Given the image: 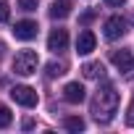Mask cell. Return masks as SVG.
I'll list each match as a JSON object with an SVG mask.
<instances>
[{
	"label": "cell",
	"instance_id": "5b68a950",
	"mask_svg": "<svg viewBox=\"0 0 134 134\" xmlns=\"http://www.w3.org/2000/svg\"><path fill=\"white\" fill-rule=\"evenodd\" d=\"M103 29H105V40H121L126 34V21L121 16H110Z\"/></svg>",
	"mask_w": 134,
	"mask_h": 134
},
{
	"label": "cell",
	"instance_id": "e0dca14e",
	"mask_svg": "<svg viewBox=\"0 0 134 134\" xmlns=\"http://www.w3.org/2000/svg\"><path fill=\"white\" fill-rule=\"evenodd\" d=\"M126 124L134 126V97H131V103H129V108H126Z\"/></svg>",
	"mask_w": 134,
	"mask_h": 134
},
{
	"label": "cell",
	"instance_id": "ac0fdd59",
	"mask_svg": "<svg viewBox=\"0 0 134 134\" xmlns=\"http://www.w3.org/2000/svg\"><path fill=\"white\" fill-rule=\"evenodd\" d=\"M126 0H105V5H113V8H121Z\"/></svg>",
	"mask_w": 134,
	"mask_h": 134
},
{
	"label": "cell",
	"instance_id": "8fae6325",
	"mask_svg": "<svg viewBox=\"0 0 134 134\" xmlns=\"http://www.w3.org/2000/svg\"><path fill=\"white\" fill-rule=\"evenodd\" d=\"M103 63L100 60H92V63H84L82 66V74H84V79H103Z\"/></svg>",
	"mask_w": 134,
	"mask_h": 134
},
{
	"label": "cell",
	"instance_id": "30bf717a",
	"mask_svg": "<svg viewBox=\"0 0 134 134\" xmlns=\"http://www.w3.org/2000/svg\"><path fill=\"white\" fill-rule=\"evenodd\" d=\"M74 8V0H55L50 5V19H66Z\"/></svg>",
	"mask_w": 134,
	"mask_h": 134
},
{
	"label": "cell",
	"instance_id": "44dd1931",
	"mask_svg": "<svg viewBox=\"0 0 134 134\" xmlns=\"http://www.w3.org/2000/svg\"><path fill=\"white\" fill-rule=\"evenodd\" d=\"M3 84H5V79H3V76H0V87H3Z\"/></svg>",
	"mask_w": 134,
	"mask_h": 134
},
{
	"label": "cell",
	"instance_id": "9c48e42d",
	"mask_svg": "<svg viewBox=\"0 0 134 134\" xmlns=\"http://www.w3.org/2000/svg\"><path fill=\"white\" fill-rule=\"evenodd\" d=\"M95 34L90 32V29H84V32H79V37H76V53L79 55H90L92 50H95Z\"/></svg>",
	"mask_w": 134,
	"mask_h": 134
},
{
	"label": "cell",
	"instance_id": "7402d4cb",
	"mask_svg": "<svg viewBox=\"0 0 134 134\" xmlns=\"http://www.w3.org/2000/svg\"><path fill=\"white\" fill-rule=\"evenodd\" d=\"M0 55H3V42H0Z\"/></svg>",
	"mask_w": 134,
	"mask_h": 134
},
{
	"label": "cell",
	"instance_id": "4fadbf2b",
	"mask_svg": "<svg viewBox=\"0 0 134 134\" xmlns=\"http://www.w3.org/2000/svg\"><path fill=\"white\" fill-rule=\"evenodd\" d=\"M63 126L69 129V131H84V121L79 116H69V118L63 121Z\"/></svg>",
	"mask_w": 134,
	"mask_h": 134
},
{
	"label": "cell",
	"instance_id": "7c38bea8",
	"mask_svg": "<svg viewBox=\"0 0 134 134\" xmlns=\"http://www.w3.org/2000/svg\"><path fill=\"white\" fill-rule=\"evenodd\" d=\"M66 74V63H60V60H50L47 63V76L53 79V76H63Z\"/></svg>",
	"mask_w": 134,
	"mask_h": 134
},
{
	"label": "cell",
	"instance_id": "277c9868",
	"mask_svg": "<svg viewBox=\"0 0 134 134\" xmlns=\"http://www.w3.org/2000/svg\"><path fill=\"white\" fill-rule=\"evenodd\" d=\"M110 63L116 66V69H118L121 74H129V71H134V55H131L129 50H113V55H110Z\"/></svg>",
	"mask_w": 134,
	"mask_h": 134
},
{
	"label": "cell",
	"instance_id": "52a82bcc",
	"mask_svg": "<svg viewBox=\"0 0 134 134\" xmlns=\"http://www.w3.org/2000/svg\"><path fill=\"white\" fill-rule=\"evenodd\" d=\"M66 47H69V32H66V29H53L50 37H47V50L63 53Z\"/></svg>",
	"mask_w": 134,
	"mask_h": 134
},
{
	"label": "cell",
	"instance_id": "5bb4252c",
	"mask_svg": "<svg viewBox=\"0 0 134 134\" xmlns=\"http://www.w3.org/2000/svg\"><path fill=\"white\" fill-rule=\"evenodd\" d=\"M11 121H13V116H11L8 105H0V129H5V126H11Z\"/></svg>",
	"mask_w": 134,
	"mask_h": 134
},
{
	"label": "cell",
	"instance_id": "ba28073f",
	"mask_svg": "<svg viewBox=\"0 0 134 134\" xmlns=\"http://www.w3.org/2000/svg\"><path fill=\"white\" fill-rule=\"evenodd\" d=\"M63 100L71 103V105H79V103L84 100V87H82L79 82H69V84L63 87Z\"/></svg>",
	"mask_w": 134,
	"mask_h": 134
},
{
	"label": "cell",
	"instance_id": "7a4b0ae2",
	"mask_svg": "<svg viewBox=\"0 0 134 134\" xmlns=\"http://www.w3.org/2000/svg\"><path fill=\"white\" fill-rule=\"evenodd\" d=\"M37 66H40V58H37L34 50H21V53H16V58H13V71H16L19 76H32V74L37 71Z\"/></svg>",
	"mask_w": 134,
	"mask_h": 134
},
{
	"label": "cell",
	"instance_id": "2e32d148",
	"mask_svg": "<svg viewBox=\"0 0 134 134\" xmlns=\"http://www.w3.org/2000/svg\"><path fill=\"white\" fill-rule=\"evenodd\" d=\"M37 3H40V0H19V8L26 11V13H32V11H37Z\"/></svg>",
	"mask_w": 134,
	"mask_h": 134
},
{
	"label": "cell",
	"instance_id": "9a60e30c",
	"mask_svg": "<svg viewBox=\"0 0 134 134\" xmlns=\"http://www.w3.org/2000/svg\"><path fill=\"white\" fill-rule=\"evenodd\" d=\"M11 19V8H8V0H0V24H5Z\"/></svg>",
	"mask_w": 134,
	"mask_h": 134
},
{
	"label": "cell",
	"instance_id": "8992f818",
	"mask_svg": "<svg viewBox=\"0 0 134 134\" xmlns=\"http://www.w3.org/2000/svg\"><path fill=\"white\" fill-rule=\"evenodd\" d=\"M37 32H40L37 21H16V26H13V37H16V40H24V42L34 40Z\"/></svg>",
	"mask_w": 134,
	"mask_h": 134
},
{
	"label": "cell",
	"instance_id": "d6986e66",
	"mask_svg": "<svg viewBox=\"0 0 134 134\" xmlns=\"http://www.w3.org/2000/svg\"><path fill=\"white\" fill-rule=\"evenodd\" d=\"M92 19H95V11H87V13L82 16V21H84V24H87V21H92Z\"/></svg>",
	"mask_w": 134,
	"mask_h": 134
},
{
	"label": "cell",
	"instance_id": "3957f363",
	"mask_svg": "<svg viewBox=\"0 0 134 134\" xmlns=\"http://www.w3.org/2000/svg\"><path fill=\"white\" fill-rule=\"evenodd\" d=\"M11 97H13V103H19V105H24V108H34V105L40 103L37 92H34L32 87H26V84H16V87L11 90Z\"/></svg>",
	"mask_w": 134,
	"mask_h": 134
},
{
	"label": "cell",
	"instance_id": "6da1fadb",
	"mask_svg": "<svg viewBox=\"0 0 134 134\" xmlns=\"http://www.w3.org/2000/svg\"><path fill=\"white\" fill-rule=\"evenodd\" d=\"M118 110V92L113 84H103L92 97V116L97 124H110Z\"/></svg>",
	"mask_w": 134,
	"mask_h": 134
},
{
	"label": "cell",
	"instance_id": "ffe728a7",
	"mask_svg": "<svg viewBox=\"0 0 134 134\" xmlns=\"http://www.w3.org/2000/svg\"><path fill=\"white\" fill-rule=\"evenodd\" d=\"M21 126H24V129H34V121H32V118H24Z\"/></svg>",
	"mask_w": 134,
	"mask_h": 134
}]
</instances>
